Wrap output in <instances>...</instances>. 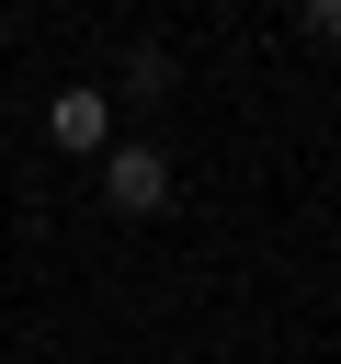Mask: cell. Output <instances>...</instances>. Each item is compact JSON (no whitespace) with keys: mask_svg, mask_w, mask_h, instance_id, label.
<instances>
[{"mask_svg":"<svg viewBox=\"0 0 341 364\" xmlns=\"http://www.w3.org/2000/svg\"><path fill=\"white\" fill-rule=\"evenodd\" d=\"M170 193H182V182H170L159 148H102V205H114V216H170Z\"/></svg>","mask_w":341,"mask_h":364,"instance_id":"obj_1","label":"cell"},{"mask_svg":"<svg viewBox=\"0 0 341 364\" xmlns=\"http://www.w3.org/2000/svg\"><path fill=\"white\" fill-rule=\"evenodd\" d=\"M45 136H57L68 159H102V148H114V91H57V102H45Z\"/></svg>","mask_w":341,"mask_h":364,"instance_id":"obj_2","label":"cell"},{"mask_svg":"<svg viewBox=\"0 0 341 364\" xmlns=\"http://www.w3.org/2000/svg\"><path fill=\"white\" fill-rule=\"evenodd\" d=\"M125 91H170V57L159 46H125Z\"/></svg>","mask_w":341,"mask_h":364,"instance_id":"obj_3","label":"cell"},{"mask_svg":"<svg viewBox=\"0 0 341 364\" xmlns=\"http://www.w3.org/2000/svg\"><path fill=\"white\" fill-rule=\"evenodd\" d=\"M296 34L307 46H341V0H296Z\"/></svg>","mask_w":341,"mask_h":364,"instance_id":"obj_4","label":"cell"}]
</instances>
